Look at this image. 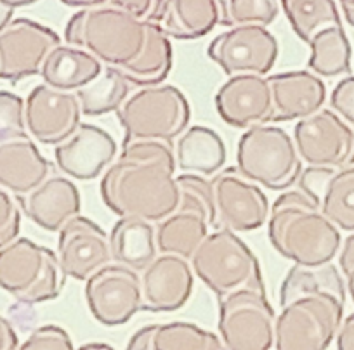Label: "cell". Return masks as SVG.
Segmentation results:
<instances>
[{
    "mask_svg": "<svg viewBox=\"0 0 354 350\" xmlns=\"http://www.w3.org/2000/svg\"><path fill=\"white\" fill-rule=\"evenodd\" d=\"M172 141H124L122 155L101 181V198L118 217H141L158 222L179 205Z\"/></svg>",
    "mask_w": 354,
    "mask_h": 350,
    "instance_id": "obj_1",
    "label": "cell"
},
{
    "mask_svg": "<svg viewBox=\"0 0 354 350\" xmlns=\"http://www.w3.org/2000/svg\"><path fill=\"white\" fill-rule=\"evenodd\" d=\"M280 305L274 319V349H326L342 319V280L330 262L322 266L295 264L281 283Z\"/></svg>",
    "mask_w": 354,
    "mask_h": 350,
    "instance_id": "obj_2",
    "label": "cell"
},
{
    "mask_svg": "<svg viewBox=\"0 0 354 350\" xmlns=\"http://www.w3.org/2000/svg\"><path fill=\"white\" fill-rule=\"evenodd\" d=\"M268 234L274 250L301 266H322L333 258L340 236L304 189H290L271 205Z\"/></svg>",
    "mask_w": 354,
    "mask_h": 350,
    "instance_id": "obj_3",
    "label": "cell"
},
{
    "mask_svg": "<svg viewBox=\"0 0 354 350\" xmlns=\"http://www.w3.org/2000/svg\"><path fill=\"white\" fill-rule=\"evenodd\" d=\"M146 23L110 4L85 8L71 16L64 39L94 54L106 66L117 68L139 54L145 43Z\"/></svg>",
    "mask_w": 354,
    "mask_h": 350,
    "instance_id": "obj_4",
    "label": "cell"
},
{
    "mask_svg": "<svg viewBox=\"0 0 354 350\" xmlns=\"http://www.w3.org/2000/svg\"><path fill=\"white\" fill-rule=\"evenodd\" d=\"M66 281L50 248L16 237L0 248V288L23 305H37L61 295Z\"/></svg>",
    "mask_w": 354,
    "mask_h": 350,
    "instance_id": "obj_5",
    "label": "cell"
},
{
    "mask_svg": "<svg viewBox=\"0 0 354 350\" xmlns=\"http://www.w3.org/2000/svg\"><path fill=\"white\" fill-rule=\"evenodd\" d=\"M238 170L271 191H285L299 181L302 159L294 137L274 125H252L241 134L236 151Z\"/></svg>",
    "mask_w": 354,
    "mask_h": 350,
    "instance_id": "obj_6",
    "label": "cell"
},
{
    "mask_svg": "<svg viewBox=\"0 0 354 350\" xmlns=\"http://www.w3.org/2000/svg\"><path fill=\"white\" fill-rule=\"evenodd\" d=\"M177 179L179 205L156 222V246L160 253L192 258L198 244L216 227V203L210 181L198 173H183Z\"/></svg>",
    "mask_w": 354,
    "mask_h": 350,
    "instance_id": "obj_7",
    "label": "cell"
},
{
    "mask_svg": "<svg viewBox=\"0 0 354 350\" xmlns=\"http://www.w3.org/2000/svg\"><path fill=\"white\" fill-rule=\"evenodd\" d=\"M189 260L193 273L217 298L241 286L266 288L257 257L230 227L207 234Z\"/></svg>",
    "mask_w": 354,
    "mask_h": 350,
    "instance_id": "obj_8",
    "label": "cell"
},
{
    "mask_svg": "<svg viewBox=\"0 0 354 350\" xmlns=\"http://www.w3.org/2000/svg\"><path fill=\"white\" fill-rule=\"evenodd\" d=\"M125 130L124 141L162 139L174 141L188 128L192 108L181 90L169 84L146 85L129 96L117 110Z\"/></svg>",
    "mask_w": 354,
    "mask_h": 350,
    "instance_id": "obj_9",
    "label": "cell"
},
{
    "mask_svg": "<svg viewBox=\"0 0 354 350\" xmlns=\"http://www.w3.org/2000/svg\"><path fill=\"white\" fill-rule=\"evenodd\" d=\"M274 319L266 288L241 286L219 298V333L230 350L274 349Z\"/></svg>",
    "mask_w": 354,
    "mask_h": 350,
    "instance_id": "obj_10",
    "label": "cell"
},
{
    "mask_svg": "<svg viewBox=\"0 0 354 350\" xmlns=\"http://www.w3.org/2000/svg\"><path fill=\"white\" fill-rule=\"evenodd\" d=\"M85 300L94 319L104 326H120L142 311L141 276L124 264H106L87 278Z\"/></svg>",
    "mask_w": 354,
    "mask_h": 350,
    "instance_id": "obj_11",
    "label": "cell"
},
{
    "mask_svg": "<svg viewBox=\"0 0 354 350\" xmlns=\"http://www.w3.org/2000/svg\"><path fill=\"white\" fill-rule=\"evenodd\" d=\"M280 54L278 40L262 25H236L210 42L207 56L226 75L270 73Z\"/></svg>",
    "mask_w": 354,
    "mask_h": 350,
    "instance_id": "obj_12",
    "label": "cell"
},
{
    "mask_svg": "<svg viewBox=\"0 0 354 350\" xmlns=\"http://www.w3.org/2000/svg\"><path fill=\"white\" fill-rule=\"evenodd\" d=\"M216 203V229L230 227L234 233L255 231L270 219V200L257 182L238 168H226L210 179Z\"/></svg>",
    "mask_w": 354,
    "mask_h": 350,
    "instance_id": "obj_13",
    "label": "cell"
},
{
    "mask_svg": "<svg viewBox=\"0 0 354 350\" xmlns=\"http://www.w3.org/2000/svg\"><path fill=\"white\" fill-rule=\"evenodd\" d=\"M61 43L59 35L28 18L11 19L0 32V78L19 81L40 73L44 59Z\"/></svg>",
    "mask_w": 354,
    "mask_h": 350,
    "instance_id": "obj_14",
    "label": "cell"
},
{
    "mask_svg": "<svg viewBox=\"0 0 354 350\" xmlns=\"http://www.w3.org/2000/svg\"><path fill=\"white\" fill-rule=\"evenodd\" d=\"M80 115L77 94L40 84L26 97L25 127L35 141L57 146L77 130Z\"/></svg>",
    "mask_w": 354,
    "mask_h": 350,
    "instance_id": "obj_15",
    "label": "cell"
},
{
    "mask_svg": "<svg viewBox=\"0 0 354 350\" xmlns=\"http://www.w3.org/2000/svg\"><path fill=\"white\" fill-rule=\"evenodd\" d=\"M56 255L64 274L78 281H87L113 260L106 231L80 213L59 229Z\"/></svg>",
    "mask_w": 354,
    "mask_h": 350,
    "instance_id": "obj_16",
    "label": "cell"
},
{
    "mask_svg": "<svg viewBox=\"0 0 354 350\" xmlns=\"http://www.w3.org/2000/svg\"><path fill=\"white\" fill-rule=\"evenodd\" d=\"M353 141V132L328 110H318L301 118L294 128L295 148L309 166L344 165L349 159Z\"/></svg>",
    "mask_w": 354,
    "mask_h": 350,
    "instance_id": "obj_17",
    "label": "cell"
},
{
    "mask_svg": "<svg viewBox=\"0 0 354 350\" xmlns=\"http://www.w3.org/2000/svg\"><path fill=\"white\" fill-rule=\"evenodd\" d=\"M195 273L188 258L160 253L141 271L142 311L174 312L188 304Z\"/></svg>",
    "mask_w": 354,
    "mask_h": 350,
    "instance_id": "obj_18",
    "label": "cell"
},
{
    "mask_svg": "<svg viewBox=\"0 0 354 350\" xmlns=\"http://www.w3.org/2000/svg\"><path fill=\"white\" fill-rule=\"evenodd\" d=\"M216 110L224 124L234 128L273 121V96L264 75H233L217 90Z\"/></svg>",
    "mask_w": 354,
    "mask_h": 350,
    "instance_id": "obj_19",
    "label": "cell"
},
{
    "mask_svg": "<svg viewBox=\"0 0 354 350\" xmlns=\"http://www.w3.org/2000/svg\"><path fill=\"white\" fill-rule=\"evenodd\" d=\"M53 173L26 128L0 130V186L15 196L25 195Z\"/></svg>",
    "mask_w": 354,
    "mask_h": 350,
    "instance_id": "obj_20",
    "label": "cell"
},
{
    "mask_svg": "<svg viewBox=\"0 0 354 350\" xmlns=\"http://www.w3.org/2000/svg\"><path fill=\"white\" fill-rule=\"evenodd\" d=\"M117 141L110 132L91 124H80L77 130L59 142L54 158L61 172L77 181H93L113 163Z\"/></svg>",
    "mask_w": 354,
    "mask_h": 350,
    "instance_id": "obj_21",
    "label": "cell"
},
{
    "mask_svg": "<svg viewBox=\"0 0 354 350\" xmlns=\"http://www.w3.org/2000/svg\"><path fill=\"white\" fill-rule=\"evenodd\" d=\"M25 215L42 229L59 233L61 227L80 213V191L73 181L50 173L46 181L25 195L16 196Z\"/></svg>",
    "mask_w": 354,
    "mask_h": 350,
    "instance_id": "obj_22",
    "label": "cell"
},
{
    "mask_svg": "<svg viewBox=\"0 0 354 350\" xmlns=\"http://www.w3.org/2000/svg\"><path fill=\"white\" fill-rule=\"evenodd\" d=\"M273 96V121H294L316 113L325 103V85L311 71L268 77Z\"/></svg>",
    "mask_w": 354,
    "mask_h": 350,
    "instance_id": "obj_23",
    "label": "cell"
},
{
    "mask_svg": "<svg viewBox=\"0 0 354 350\" xmlns=\"http://www.w3.org/2000/svg\"><path fill=\"white\" fill-rule=\"evenodd\" d=\"M223 0H165L158 25L170 39L196 40L223 25Z\"/></svg>",
    "mask_w": 354,
    "mask_h": 350,
    "instance_id": "obj_24",
    "label": "cell"
},
{
    "mask_svg": "<svg viewBox=\"0 0 354 350\" xmlns=\"http://www.w3.org/2000/svg\"><path fill=\"white\" fill-rule=\"evenodd\" d=\"M103 70V63L94 54L73 43H57L40 68L44 84L54 89L77 93L80 87L94 80Z\"/></svg>",
    "mask_w": 354,
    "mask_h": 350,
    "instance_id": "obj_25",
    "label": "cell"
},
{
    "mask_svg": "<svg viewBox=\"0 0 354 350\" xmlns=\"http://www.w3.org/2000/svg\"><path fill=\"white\" fill-rule=\"evenodd\" d=\"M115 70L139 87L163 84L172 70V43L170 37L160 28L158 21L146 23L145 43L139 54Z\"/></svg>",
    "mask_w": 354,
    "mask_h": 350,
    "instance_id": "obj_26",
    "label": "cell"
},
{
    "mask_svg": "<svg viewBox=\"0 0 354 350\" xmlns=\"http://www.w3.org/2000/svg\"><path fill=\"white\" fill-rule=\"evenodd\" d=\"M176 162L183 172L212 177L226 163V144L216 130L195 125L179 135Z\"/></svg>",
    "mask_w": 354,
    "mask_h": 350,
    "instance_id": "obj_27",
    "label": "cell"
},
{
    "mask_svg": "<svg viewBox=\"0 0 354 350\" xmlns=\"http://www.w3.org/2000/svg\"><path fill=\"white\" fill-rule=\"evenodd\" d=\"M113 260L141 273L156 257V229L141 217H120L110 233Z\"/></svg>",
    "mask_w": 354,
    "mask_h": 350,
    "instance_id": "obj_28",
    "label": "cell"
},
{
    "mask_svg": "<svg viewBox=\"0 0 354 350\" xmlns=\"http://www.w3.org/2000/svg\"><path fill=\"white\" fill-rule=\"evenodd\" d=\"M131 81L113 66L104 64L101 73L94 80L77 90L80 101L82 115L85 117H101L106 113H117L118 108L129 97Z\"/></svg>",
    "mask_w": 354,
    "mask_h": 350,
    "instance_id": "obj_29",
    "label": "cell"
},
{
    "mask_svg": "<svg viewBox=\"0 0 354 350\" xmlns=\"http://www.w3.org/2000/svg\"><path fill=\"white\" fill-rule=\"evenodd\" d=\"M151 326L149 350H223V340L216 333L185 321Z\"/></svg>",
    "mask_w": 354,
    "mask_h": 350,
    "instance_id": "obj_30",
    "label": "cell"
},
{
    "mask_svg": "<svg viewBox=\"0 0 354 350\" xmlns=\"http://www.w3.org/2000/svg\"><path fill=\"white\" fill-rule=\"evenodd\" d=\"M309 68L323 77H333L349 70V43L340 25L319 28L309 40Z\"/></svg>",
    "mask_w": 354,
    "mask_h": 350,
    "instance_id": "obj_31",
    "label": "cell"
},
{
    "mask_svg": "<svg viewBox=\"0 0 354 350\" xmlns=\"http://www.w3.org/2000/svg\"><path fill=\"white\" fill-rule=\"evenodd\" d=\"M280 6L294 32L304 42H309L323 26L340 25L333 0H280Z\"/></svg>",
    "mask_w": 354,
    "mask_h": 350,
    "instance_id": "obj_32",
    "label": "cell"
},
{
    "mask_svg": "<svg viewBox=\"0 0 354 350\" xmlns=\"http://www.w3.org/2000/svg\"><path fill=\"white\" fill-rule=\"evenodd\" d=\"M224 26H268L280 14V0H223Z\"/></svg>",
    "mask_w": 354,
    "mask_h": 350,
    "instance_id": "obj_33",
    "label": "cell"
},
{
    "mask_svg": "<svg viewBox=\"0 0 354 350\" xmlns=\"http://www.w3.org/2000/svg\"><path fill=\"white\" fill-rule=\"evenodd\" d=\"M21 350H73V342L66 329L56 324H44L19 345Z\"/></svg>",
    "mask_w": 354,
    "mask_h": 350,
    "instance_id": "obj_34",
    "label": "cell"
},
{
    "mask_svg": "<svg viewBox=\"0 0 354 350\" xmlns=\"http://www.w3.org/2000/svg\"><path fill=\"white\" fill-rule=\"evenodd\" d=\"M21 227L18 198L0 186V248L16 240Z\"/></svg>",
    "mask_w": 354,
    "mask_h": 350,
    "instance_id": "obj_35",
    "label": "cell"
},
{
    "mask_svg": "<svg viewBox=\"0 0 354 350\" xmlns=\"http://www.w3.org/2000/svg\"><path fill=\"white\" fill-rule=\"evenodd\" d=\"M25 127V103L16 94L0 90V130Z\"/></svg>",
    "mask_w": 354,
    "mask_h": 350,
    "instance_id": "obj_36",
    "label": "cell"
},
{
    "mask_svg": "<svg viewBox=\"0 0 354 350\" xmlns=\"http://www.w3.org/2000/svg\"><path fill=\"white\" fill-rule=\"evenodd\" d=\"M165 0H108V4L127 11L141 21H158Z\"/></svg>",
    "mask_w": 354,
    "mask_h": 350,
    "instance_id": "obj_37",
    "label": "cell"
},
{
    "mask_svg": "<svg viewBox=\"0 0 354 350\" xmlns=\"http://www.w3.org/2000/svg\"><path fill=\"white\" fill-rule=\"evenodd\" d=\"M332 106L354 125V78H346L333 89Z\"/></svg>",
    "mask_w": 354,
    "mask_h": 350,
    "instance_id": "obj_38",
    "label": "cell"
},
{
    "mask_svg": "<svg viewBox=\"0 0 354 350\" xmlns=\"http://www.w3.org/2000/svg\"><path fill=\"white\" fill-rule=\"evenodd\" d=\"M19 349V340L15 328L6 318L0 315V350Z\"/></svg>",
    "mask_w": 354,
    "mask_h": 350,
    "instance_id": "obj_39",
    "label": "cell"
},
{
    "mask_svg": "<svg viewBox=\"0 0 354 350\" xmlns=\"http://www.w3.org/2000/svg\"><path fill=\"white\" fill-rule=\"evenodd\" d=\"M64 6H68V8H80V9H85V8H96V6H103V4H108V0H61Z\"/></svg>",
    "mask_w": 354,
    "mask_h": 350,
    "instance_id": "obj_40",
    "label": "cell"
},
{
    "mask_svg": "<svg viewBox=\"0 0 354 350\" xmlns=\"http://www.w3.org/2000/svg\"><path fill=\"white\" fill-rule=\"evenodd\" d=\"M12 14H15V9L9 8L8 4H4V2L0 0V32L11 23Z\"/></svg>",
    "mask_w": 354,
    "mask_h": 350,
    "instance_id": "obj_41",
    "label": "cell"
},
{
    "mask_svg": "<svg viewBox=\"0 0 354 350\" xmlns=\"http://www.w3.org/2000/svg\"><path fill=\"white\" fill-rule=\"evenodd\" d=\"M2 2H4V4H8L9 8L18 9V8H25V6L35 4V2H39V0H2Z\"/></svg>",
    "mask_w": 354,
    "mask_h": 350,
    "instance_id": "obj_42",
    "label": "cell"
},
{
    "mask_svg": "<svg viewBox=\"0 0 354 350\" xmlns=\"http://www.w3.org/2000/svg\"><path fill=\"white\" fill-rule=\"evenodd\" d=\"M94 349H104L111 350L113 347H110L108 343H85V345L80 347V350H94Z\"/></svg>",
    "mask_w": 354,
    "mask_h": 350,
    "instance_id": "obj_43",
    "label": "cell"
},
{
    "mask_svg": "<svg viewBox=\"0 0 354 350\" xmlns=\"http://www.w3.org/2000/svg\"><path fill=\"white\" fill-rule=\"evenodd\" d=\"M342 2V8H346V6H354V0H340Z\"/></svg>",
    "mask_w": 354,
    "mask_h": 350,
    "instance_id": "obj_44",
    "label": "cell"
}]
</instances>
